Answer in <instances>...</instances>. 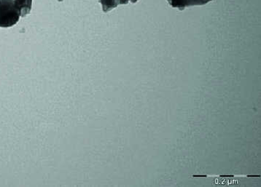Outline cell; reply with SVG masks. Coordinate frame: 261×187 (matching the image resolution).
<instances>
[{
	"mask_svg": "<svg viewBox=\"0 0 261 187\" xmlns=\"http://www.w3.org/2000/svg\"><path fill=\"white\" fill-rule=\"evenodd\" d=\"M21 18V13L13 0H0V27L15 26Z\"/></svg>",
	"mask_w": 261,
	"mask_h": 187,
	"instance_id": "obj_1",
	"label": "cell"
},
{
	"mask_svg": "<svg viewBox=\"0 0 261 187\" xmlns=\"http://www.w3.org/2000/svg\"><path fill=\"white\" fill-rule=\"evenodd\" d=\"M58 1H59V2H62V1H64V0H58Z\"/></svg>",
	"mask_w": 261,
	"mask_h": 187,
	"instance_id": "obj_5",
	"label": "cell"
},
{
	"mask_svg": "<svg viewBox=\"0 0 261 187\" xmlns=\"http://www.w3.org/2000/svg\"><path fill=\"white\" fill-rule=\"evenodd\" d=\"M173 8L183 11L186 8L193 6H202L211 3L213 0H167Z\"/></svg>",
	"mask_w": 261,
	"mask_h": 187,
	"instance_id": "obj_2",
	"label": "cell"
},
{
	"mask_svg": "<svg viewBox=\"0 0 261 187\" xmlns=\"http://www.w3.org/2000/svg\"><path fill=\"white\" fill-rule=\"evenodd\" d=\"M21 13V17L27 16L31 12L32 0H13Z\"/></svg>",
	"mask_w": 261,
	"mask_h": 187,
	"instance_id": "obj_4",
	"label": "cell"
},
{
	"mask_svg": "<svg viewBox=\"0 0 261 187\" xmlns=\"http://www.w3.org/2000/svg\"><path fill=\"white\" fill-rule=\"evenodd\" d=\"M138 1L139 0H99L105 13L113 11L120 5H127L128 3H137Z\"/></svg>",
	"mask_w": 261,
	"mask_h": 187,
	"instance_id": "obj_3",
	"label": "cell"
}]
</instances>
